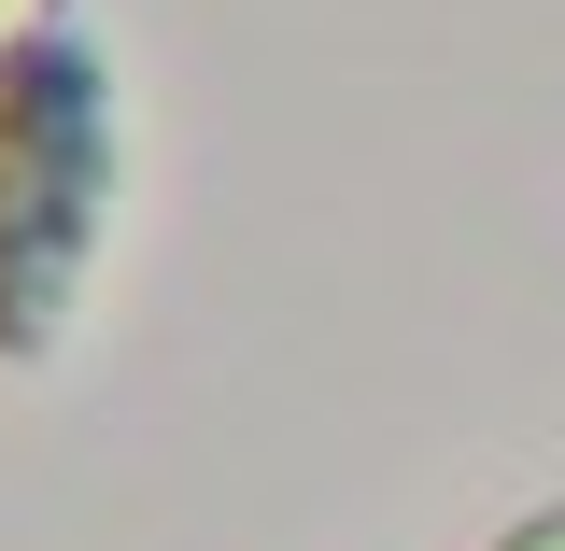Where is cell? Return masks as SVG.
I'll return each mask as SVG.
<instances>
[{"label":"cell","mask_w":565,"mask_h":551,"mask_svg":"<svg viewBox=\"0 0 565 551\" xmlns=\"http://www.w3.org/2000/svg\"><path fill=\"white\" fill-rule=\"evenodd\" d=\"M128 199V114H114V71L85 57L71 29L0 57V368H43L99 283Z\"/></svg>","instance_id":"cell-1"},{"label":"cell","mask_w":565,"mask_h":551,"mask_svg":"<svg viewBox=\"0 0 565 551\" xmlns=\"http://www.w3.org/2000/svg\"><path fill=\"white\" fill-rule=\"evenodd\" d=\"M57 14H71V0H0V57H14V43H43Z\"/></svg>","instance_id":"cell-3"},{"label":"cell","mask_w":565,"mask_h":551,"mask_svg":"<svg viewBox=\"0 0 565 551\" xmlns=\"http://www.w3.org/2000/svg\"><path fill=\"white\" fill-rule=\"evenodd\" d=\"M481 551H565V495H552V509H523V523H509V538H481Z\"/></svg>","instance_id":"cell-2"}]
</instances>
